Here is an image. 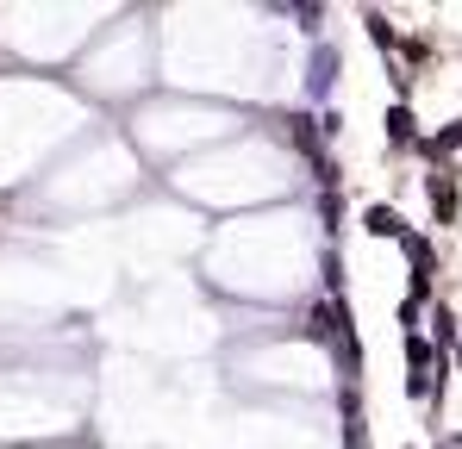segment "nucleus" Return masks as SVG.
<instances>
[]
</instances>
